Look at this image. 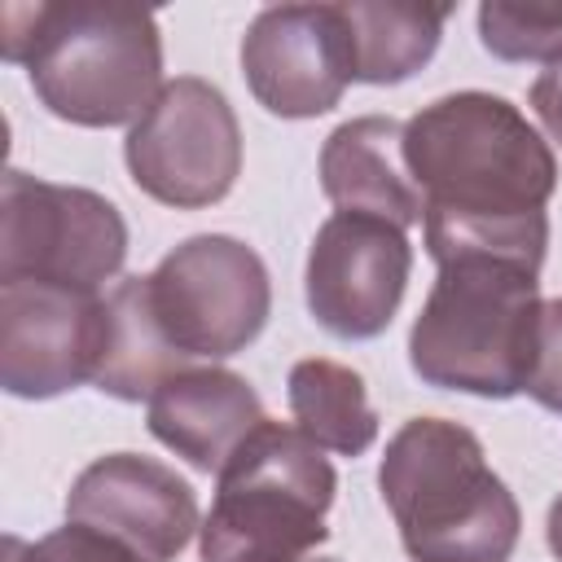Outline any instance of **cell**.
<instances>
[{
  "instance_id": "6da1fadb",
  "label": "cell",
  "mask_w": 562,
  "mask_h": 562,
  "mask_svg": "<svg viewBox=\"0 0 562 562\" xmlns=\"http://www.w3.org/2000/svg\"><path fill=\"white\" fill-rule=\"evenodd\" d=\"M404 162L435 263L505 259L540 272L558 158L514 101L465 88L422 105L404 123Z\"/></svg>"
},
{
  "instance_id": "7a4b0ae2",
  "label": "cell",
  "mask_w": 562,
  "mask_h": 562,
  "mask_svg": "<svg viewBox=\"0 0 562 562\" xmlns=\"http://www.w3.org/2000/svg\"><path fill=\"white\" fill-rule=\"evenodd\" d=\"M4 61L26 66L40 105L75 127L136 123L162 83V31L149 9L70 0L9 4Z\"/></svg>"
},
{
  "instance_id": "3957f363",
  "label": "cell",
  "mask_w": 562,
  "mask_h": 562,
  "mask_svg": "<svg viewBox=\"0 0 562 562\" xmlns=\"http://www.w3.org/2000/svg\"><path fill=\"white\" fill-rule=\"evenodd\" d=\"M378 492L413 562H509L522 531L479 435L448 417H408L386 439Z\"/></svg>"
},
{
  "instance_id": "277c9868",
  "label": "cell",
  "mask_w": 562,
  "mask_h": 562,
  "mask_svg": "<svg viewBox=\"0 0 562 562\" xmlns=\"http://www.w3.org/2000/svg\"><path fill=\"white\" fill-rule=\"evenodd\" d=\"M540 272L505 259H448L408 329V364L435 391L514 400L527 391Z\"/></svg>"
},
{
  "instance_id": "5b68a950",
  "label": "cell",
  "mask_w": 562,
  "mask_h": 562,
  "mask_svg": "<svg viewBox=\"0 0 562 562\" xmlns=\"http://www.w3.org/2000/svg\"><path fill=\"white\" fill-rule=\"evenodd\" d=\"M334 492L325 448L299 426L263 422L215 474V501L198 527L202 562H303L329 540Z\"/></svg>"
},
{
  "instance_id": "8992f818",
  "label": "cell",
  "mask_w": 562,
  "mask_h": 562,
  "mask_svg": "<svg viewBox=\"0 0 562 562\" xmlns=\"http://www.w3.org/2000/svg\"><path fill=\"white\" fill-rule=\"evenodd\" d=\"M127 259L119 206L83 184H53L18 167L0 189V281L97 294Z\"/></svg>"
},
{
  "instance_id": "52a82bcc",
  "label": "cell",
  "mask_w": 562,
  "mask_h": 562,
  "mask_svg": "<svg viewBox=\"0 0 562 562\" xmlns=\"http://www.w3.org/2000/svg\"><path fill=\"white\" fill-rule=\"evenodd\" d=\"M145 281L162 334L189 360H228L246 351L272 312L263 259L228 233L184 237Z\"/></svg>"
},
{
  "instance_id": "ba28073f",
  "label": "cell",
  "mask_w": 562,
  "mask_h": 562,
  "mask_svg": "<svg viewBox=\"0 0 562 562\" xmlns=\"http://www.w3.org/2000/svg\"><path fill=\"white\" fill-rule=\"evenodd\" d=\"M123 158L140 193L176 211H202L224 202L241 176V127L215 83L180 75L127 127Z\"/></svg>"
},
{
  "instance_id": "9c48e42d",
  "label": "cell",
  "mask_w": 562,
  "mask_h": 562,
  "mask_svg": "<svg viewBox=\"0 0 562 562\" xmlns=\"http://www.w3.org/2000/svg\"><path fill=\"white\" fill-rule=\"evenodd\" d=\"M413 272V246L404 228L334 211L307 250V312L316 325L347 342H369L395 321Z\"/></svg>"
},
{
  "instance_id": "30bf717a",
  "label": "cell",
  "mask_w": 562,
  "mask_h": 562,
  "mask_svg": "<svg viewBox=\"0 0 562 562\" xmlns=\"http://www.w3.org/2000/svg\"><path fill=\"white\" fill-rule=\"evenodd\" d=\"M250 97L277 119H316L356 83L342 4H272L241 35Z\"/></svg>"
},
{
  "instance_id": "8fae6325",
  "label": "cell",
  "mask_w": 562,
  "mask_h": 562,
  "mask_svg": "<svg viewBox=\"0 0 562 562\" xmlns=\"http://www.w3.org/2000/svg\"><path fill=\"white\" fill-rule=\"evenodd\" d=\"M105 299L35 281H0V386L53 400L97 378Z\"/></svg>"
},
{
  "instance_id": "7c38bea8",
  "label": "cell",
  "mask_w": 562,
  "mask_h": 562,
  "mask_svg": "<svg viewBox=\"0 0 562 562\" xmlns=\"http://www.w3.org/2000/svg\"><path fill=\"white\" fill-rule=\"evenodd\" d=\"M66 522L97 527L145 562H176L198 531V496L171 465L140 452H110L70 483Z\"/></svg>"
},
{
  "instance_id": "4fadbf2b",
  "label": "cell",
  "mask_w": 562,
  "mask_h": 562,
  "mask_svg": "<svg viewBox=\"0 0 562 562\" xmlns=\"http://www.w3.org/2000/svg\"><path fill=\"white\" fill-rule=\"evenodd\" d=\"M149 435L202 474H220L224 461L268 422L255 386L220 364H189L167 378L149 400Z\"/></svg>"
},
{
  "instance_id": "5bb4252c",
  "label": "cell",
  "mask_w": 562,
  "mask_h": 562,
  "mask_svg": "<svg viewBox=\"0 0 562 562\" xmlns=\"http://www.w3.org/2000/svg\"><path fill=\"white\" fill-rule=\"evenodd\" d=\"M321 189L338 211L378 215L395 228L422 224V189L404 162V123L391 114H360L325 136Z\"/></svg>"
},
{
  "instance_id": "9a60e30c",
  "label": "cell",
  "mask_w": 562,
  "mask_h": 562,
  "mask_svg": "<svg viewBox=\"0 0 562 562\" xmlns=\"http://www.w3.org/2000/svg\"><path fill=\"white\" fill-rule=\"evenodd\" d=\"M189 369V356L176 351V342L162 334L158 312L149 303V281L145 277H123L105 294V329H101V360L92 386L140 404L154 400V391Z\"/></svg>"
},
{
  "instance_id": "2e32d148",
  "label": "cell",
  "mask_w": 562,
  "mask_h": 562,
  "mask_svg": "<svg viewBox=\"0 0 562 562\" xmlns=\"http://www.w3.org/2000/svg\"><path fill=\"white\" fill-rule=\"evenodd\" d=\"M356 83H404L413 79L443 40L448 4H400V0H347Z\"/></svg>"
},
{
  "instance_id": "e0dca14e",
  "label": "cell",
  "mask_w": 562,
  "mask_h": 562,
  "mask_svg": "<svg viewBox=\"0 0 562 562\" xmlns=\"http://www.w3.org/2000/svg\"><path fill=\"white\" fill-rule=\"evenodd\" d=\"M285 400L294 413V426L338 457H360L378 439V413L369 404L364 378L338 360L312 356L299 360L285 378Z\"/></svg>"
},
{
  "instance_id": "ac0fdd59",
  "label": "cell",
  "mask_w": 562,
  "mask_h": 562,
  "mask_svg": "<svg viewBox=\"0 0 562 562\" xmlns=\"http://www.w3.org/2000/svg\"><path fill=\"white\" fill-rule=\"evenodd\" d=\"M479 40L501 61H558L562 57V4L487 0L479 4Z\"/></svg>"
},
{
  "instance_id": "d6986e66",
  "label": "cell",
  "mask_w": 562,
  "mask_h": 562,
  "mask_svg": "<svg viewBox=\"0 0 562 562\" xmlns=\"http://www.w3.org/2000/svg\"><path fill=\"white\" fill-rule=\"evenodd\" d=\"M4 562H145V558L97 527L66 522V527L40 536L35 544L4 536Z\"/></svg>"
},
{
  "instance_id": "ffe728a7",
  "label": "cell",
  "mask_w": 562,
  "mask_h": 562,
  "mask_svg": "<svg viewBox=\"0 0 562 562\" xmlns=\"http://www.w3.org/2000/svg\"><path fill=\"white\" fill-rule=\"evenodd\" d=\"M527 395H531L540 408L562 413V299H544V303H540L536 347H531V373H527Z\"/></svg>"
},
{
  "instance_id": "44dd1931",
  "label": "cell",
  "mask_w": 562,
  "mask_h": 562,
  "mask_svg": "<svg viewBox=\"0 0 562 562\" xmlns=\"http://www.w3.org/2000/svg\"><path fill=\"white\" fill-rule=\"evenodd\" d=\"M527 101H531V110H536V119L544 123V132L562 145V57L558 61H549L536 79H531V92H527Z\"/></svg>"
},
{
  "instance_id": "7402d4cb",
  "label": "cell",
  "mask_w": 562,
  "mask_h": 562,
  "mask_svg": "<svg viewBox=\"0 0 562 562\" xmlns=\"http://www.w3.org/2000/svg\"><path fill=\"white\" fill-rule=\"evenodd\" d=\"M544 536H549V549H553V558L562 562V492H558V501L549 505V518H544Z\"/></svg>"
},
{
  "instance_id": "603a6c76",
  "label": "cell",
  "mask_w": 562,
  "mask_h": 562,
  "mask_svg": "<svg viewBox=\"0 0 562 562\" xmlns=\"http://www.w3.org/2000/svg\"><path fill=\"white\" fill-rule=\"evenodd\" d=\"M303 562H338V558H303Z\"/></svg>"
}]
</instances>
